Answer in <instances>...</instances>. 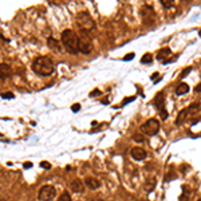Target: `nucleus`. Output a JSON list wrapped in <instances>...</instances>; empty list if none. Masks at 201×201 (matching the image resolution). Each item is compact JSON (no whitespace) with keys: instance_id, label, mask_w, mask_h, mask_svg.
<instances>
[{"instance_id":"1","label":"nucleus","mask_w":201,"mask_h":201,"mask_svg":"<svg viewBox=\"0 0 201 201\" xmlns=\"http://www.w3.org/2000/svg\"><path fill=\"white\" fill-rule=\"evenodd\" d=\"M31 69L36 75L40 76H48L55 71V66H54V62L50 56H38V58H35L31 65Z\"/></svg>"},{"instance_id":"2","label":"nucleus","mask_w":201,"mask_h":201,"mask_svg":"<svg viewBox=\"0 0 201 201\" xmlns=\"http://www.w3.org/2000/svg\"><path fill=\"white\" fill-rule=\"evenodd\" d=\"M60 42H62V46L69 51L70 54H76L79 52L78 50V35L72 31V30L67 28L62 32L60 35Z\"/></svg>"},{"instance_id":"3","label":"nucleus","mask_w":201,"mask_h":201,"mask_svg":"<svg viewBox=\"0 0 201 201\" xmlns=\"http://www.w3.org/2000/svg\"><path fill=\"white\" fill-rule=\"evenodd\" d=\"M75 22L80 28V31L89 32V31H91V30L95 28V22H94V19L90 16V13L86 12V11H80V12L76 13Z\"/></svg>"},{"instance_id":"4","label":"nucleus","mask_w":201,"mask_h":201,"mask_svg":"<svg viewBox=\"0 0 201 201\" xmlns=\"http://www.w3.org/2000/svg\"><path fill=\"white\" fill-rule=\"evenodd\" d=\"M78 50L79 52L90 54L93 50V39L87 31H80L78 35Z\"/></svg>"},{"instance_id":"5","label":"nucleus","mask_w":201,"mask_h":201,"mask_svg":"<svg viewBox=\"0 0 201 201\" xmlns=\"http://www.w3.org/2000/svg\"><path fill=\"white\" fill-rule=\"evenodd\" d=\"M139 130L143 134H145V136L153 137V136H156V134L158 133V130H160V122L156 118H150V119H147L145 123H142V125H141Z\"/></svg>"},{"instance_id":"6","label":"nucleus","mask_w":201,"mask_h":201,"mask_svg":"<svg viewBox=\"0 0 201 201\" xmlns=\"http://www.w3.org/2000/svg\"><path fill=\"white\" fill-rule=\"evenodd\" d=\"M56 196V190L52 185H44L40 188L38 193V200L39 201H51Z\"/></svg>"},{"instance_id":"7","label":"nucleus","mask_w":201,"mask_h":201,"mask_svg":"<svg viewBox=\"0 0 201 201\" xmlns=\"http://www.w3.org/2000/svg\"><path fill=\"white\" fill-rule=\"evenodd\" d=\"M11 75H12L11 66L7 65V63H0V80H5Z\"/></svg>"},{"instance_id":"8","label":"nucleus","mask_w":201,"mask_h":201,"mask_svg":"<svg viewBox=\"0 0 201 201\" xmlns=\"http://www.w3.org/2000/svg\"><path fill=\"white\" fill-rule=\"evenodd\" d=\"M172 55V50L165 47V48H161L158 54H157V59L161 60L162 63H168L169 62V56Z\"/></svg>"},{"instance_id":"9","label":"nucleus","mask_w":201,"mask_h":201,"mask_svg":"<svg viewBox=\"0 0 201 201\" xmlns=\"http://www.w3.org/2000/svg\"><path fill=\"white\" fill-rule=\"evenodd\" d=\"M130 154H132V157L136 161H142V160L146 158V152L142 149V147H133Z\"/></svg>"},{"instance_id":"10","label":"nucleus","mask_w":201,"mask_h":201,"mask_svg":"<svg viewBox=\"0 0 201 201\" xmlns=\"http://www.w3.org/2000/svg\"><path fill=\"white\" fill-rule=\"evenodd\" d=\"M85 185L89 188V189L95 190V189H98V188L100 186V182L97 178H94V177H87V178L85 180Z\"/></svg>"},{"instance_id":"11","label":"nucleus","mask_w":201,"mask_h":201,"mask_svg":"<svg viewBox=\"0 0 201 201\" xmlns=\"http://www.w3.org/2000/svg\"><path fill=\"white\" fill-rule=\"evenodd\" d=\"M70 188L72 189V192L75 193H82L83 189H85V186H83V182L80 180H74L71 184H70Z\"/></svg>"},{"instance_id":"12","label":"nucleus","mask_w":201,"mask_h":201,"mask_svg":"<svg viewBox=\"0 0 201 201\" xmlns=\"http://www.w3.org/2000/svg\"><path fill=\"white\" fill-rule=\"evenodd\" d=\"M154 103H156V106L158 107V110L165 109V98H164V93H158V94H157Z\"/></svg>"},{"instance_id":"13","label":"nucleus","mask_w":201,"mask_h":201,"mask_svg":"<svg viewBox=\"0 0 201 201\" xmlns=\"http://www.w3.org/2000/svg\"><path fill=\"white\" fill-rule=\"evenodd\" d=\"M189 114H190V113H189V110H188V107H186V109H184V110H181L180 114H178V115H177L176 125H180V123H182L186 119V117L189 115Z\"/></svg>"},{"instance_id":"14","label":"nucleus","mask_w":201,"mask_h":201,"mask_svg":"<svg viewBox=\"0 0 201 201\" xmlns=\"http://www.w3.org/2000/svg\"><path fill=\"white\" fill-rule=\"evenodd\" d=\"M188 91H189V86H188L186 83H180V85L177 86V89H176L177 95H184V94H186Z\"/></svg>"},{"instance_id":"15","label":"nucleus","mask_w":201,"mask_h":201,"mask_svg":"<svg viewBox=\"0 0 201 201\" xmlns=\"http://www.w3.org/2000/svg\"><path fill=\"white\" fill-rule=\"evenodd\" d=\"M47 43H48V47L52 50H56V51H59L60 50V44L58 42H56L54 38H48V40H47Z\"/></svg>"},{"instance_id":"16","label":"nucleus","mask_w":201,"mask_h":201,"mask_svg":"<svg viewBox=\"0 0 201 201\" xmlns=\"http://www.w3.org/2000/svg\"><path fill=\"white\" fill-rule=\"evenodd\" d=\"M154 188H156V178L147 180L146 184H145V190H146V192H152Z\"/></svg>"},{"instance_id":"17","label":"nucleus","mask_w":201,"mask_h":201,"mask_svg":"<svg viewBox=\"0 0 201 201\" xmlns=\"http://www.w3.org/2000/svg\"><path fill=\"white\" fill-rule=\"evenodd\" d=\"M58 201H72V200H71V194H70L69 192H63V193L59 196Z\"/></svg>"},{"instance_id":"18","label":"nucleus","mask_w":201,"mask_h":201,"mask_svg":"<svg viewBox=\"0 0 201 201\" xmlns=\"http://www.w3.org/2000/svg\"><path fill=\"white\" fill-rule=\"evenodd\" d=\"M152 60H153L152 54H145V55L141 58V63H152Z\"/></svg>"},{"instance_id":"19","label":"nucleus","mask_w":201,"mask_h":201,"mask_svg":"<svg viewBox=\"0 0 201 201\" xmlns=\"http://www.w3.org/2000/svg\"><path fill=\"white\" fill-rule=\"evenodd\" d=\"M161 4H162V7H165V8H170L173 5V2L172 0H161Z\"/></svg>"},{"instance_id":"20","label":"nucleus","mask_w":201,"mask_h":201,"mask_svg":"<svg viewBox=\"0 0 201 201\" xmlns=\"http://www.w3.org/2000/svg\"><path fill=\"white\" fill-rule=\"evenodd\" d=\"M133 139L136 141V142H143V137L141 136V134H134V136H133Z\"/></svg>"},{"instance_id":"21","label":"nucleus","mask_w":201,"mask_h":201,"mask_svg":"<svg viewBox=\"0 0 201 201\" xmlns=\"http://www.w3.org/2000/svg\"><path fill=\"white\" fill-rule=\"evenodd\" d=\"M160 111V115H161V118L162 119H166V117H168V113H166V110L165 109H161V110H158Z\"/></svg>"},{"instance_id":"22","label":"nucleus","mask_w":201,"mask_h":201,"mask_svg":"<svg viewBox=\"0 0 201 201\" xmlns=\"http://www.w3.org/2000/svg\"><path fill=\"white\" fill-rule=\"evenodd\" d=\"M40 166H42L43 169H51V165H50L48 162H46V161H43V162H40Z\"/></svg>"},{"instance_id":"23","label":"nucleus","mask_w":201,"mask_h":201,"mask_svg":"<svg viewBox=\"0 0 201 201\" xmlns=\"http://www.w3.org/2000/svg\"><path fill=\"white\" fill-rule=\"evenodd\" d=\"M79 109H80V105H79V103H75V105H72V106H71V110H72L74 113H78V111H79Z\"/></svg>"},{"instance_id":"24","label":"nucleus","mask_w":201,"mask_h":201,"mask_svg":"<svg viewBox=\"0 0 201 201\" xmlns=\"http://www.w3.org/2000/svg\"><path fill=\"white\" fill-rule=\"evenodd\" d=\"M2 97H3V98H5V99H12L13 94L12 93H7V94H2Z\"/></svg>"},{"instance_id":"25","label":"nucleus","mask_w":201,"mask_h":201,"mask_svg":"<svg viewBox=\"0 0 201 201\" xmlns=\"http://www.w3.org/2000/svg\"><path fill=\"white\" fill-rule=\"evenodd\" d=\"M190 70H192V67H188V69H185L182 72H181V78H185V75L188 72H190Z\"/></svg>"},{"instance_id":"26","label":"nucleus","mask_w":201,"mask_h":201,"mask_svg":"<svg viewBox=\"0 0 201 201\" xmlns=\"http://www.w3.org/2000/svg\"><path fill=\"white\" fill-rule=\"evenodd\" d=\"M99 94H100V91H99V90H95V91H91V93H90V97H94V95H99Z\"/></svg>"},{"instance_id":"27","label":"nucleus","mask_w":201,"mask_h":201,"mask_svg":"<svg viewBox=\"0 0 201 201\" xmlns=\"http://www.w3.org/2000/svg\"><path fill=\"white\" fill-rule=\"evenodd\" d=\"M133 58H134V54L132 52V54H129L127 56H125V60H132Z\"/></svg>"},{"instance_id":"28","label":"nucleus","mask_w":201,"mask_h":201,"mask_svg":"<svg viewBox=\"0 0 201 201\" xmlns=\"http://www.w3.org/2000/svg\"><path fill=\"white\" fill-rule=\"evenodd\" d=\"M194 91H196V93H200L201 91V83H199V85L194 87Z\"/></svg>"},{"instance_id":"29","label":"nucleus","mask_w":201,"mask_h":201,"mask_svg":"<svg viewBox=\"0 0 201 201\" xmlns=\"http://www.w3.org/2000/svg\"><path fill=\"white\" fill-rule=\"evenodd\" d=\"M32 166V164L31 162H27V164H24V168L26 169H28V168H31Z\"/></svg>"},{"instance_id":"30","label":"nucleus","mask_w":201,"mask_h":201,"mask_svg":"<svg viewBox=\"0 0 201 201\" xmlns=\"http://www.w3.org/2000/svg\"><path fill=\"white\" fill-rule=\"evenodd\" d=\"M157 76H160V74H157V72H154V74H153V76H152V79L154 80V79H156V78H157Z\"/></svg>"},{"instance_id":"31","label":"nucleus","mask_w":201,"mask_h":201,"mask_svg":"<svg viewBox=\"0 0 201 201\" xmlns=\"http://www.w3.org/2000/svg\"><path fill=\"white\" fill-rule=\"evenodd\" d=\"M91 201H103V200H100V199H94V200H91Z\"/></svg>"},{"instance_id":"32","label":"nucleus","mask_w":201,"mask_h":201,"mask_svg":"<svg viewBox=\"0 0 201 201\" xmlns=\"http://www.w3.org/2000/svg\"><path fill=\"white\" fill-rule=\"evenodd\" d=\"M0 201H8V200H5V199H0Z\"/></svg>"},{"instance_id":"33","label":"nucleus","mask_w":201,"mask_h":201,"mask_svg":"<svg viewBox=\"0 0 201 201\" xmlns=\"http://www.w3.org/2000/svg\"><path fill=\"white\" fill-rule=\"evenodd\" d=\"M0 38H2V39H4V40H7V39H5V38H3V36H2V35H0Z\"/></svg>"},{"instance_id":"34","label":"nucleus","mask_w":201,"mask_h":201,"mask_svg":"<svg viewBox=\"0 0 201 201\" xmlns=\"http://www.w3.org/2000/svg\"><path fill=\"white\" fill-rule=\"evenodd\" d=\"M199 201H201V200H199Z\"/></svg>"}]
</instances>
